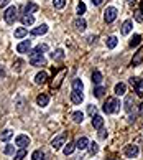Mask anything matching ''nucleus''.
Returning <instances> with one entry per match:
<instances>
[{"label": "nucleus", "mask_w": 143, "mask_h": 160, "mask_svg": "<svg viewBox=\"0 0 143 160\" xmlns=\"http://www.w3.org/2000/svg\"><path fill=\"white\" fill-rule=\"evenodd\" d=\"M120 102H118L117 98H107V101L104 102L102 106V111L105 112V114H115V112L120 111Z\"/></svg>", "instance_id": "obj_1"}, {"label": "nucleus", "mask_w": 143, "mask_h": 160, "mask_svg": "<svg viewBox=\"0 0 143 160\" xmlns=\"http://www.w3.org/2000/svg\"><path fill=\"white\" fill-rule=\"evenodd\" d=\"M30 64L31 66H46V60L41 53H36L35 50H30Z\"/></svg>", "instance_id": "obj_2"}, {"label": "nucleus", "mask_w": 143, "mask_h": 160, "mask_svg": "<svg viewBox=\"0 0 143 160\" xmlns=\"http://www.w3.org/2000/svg\"><path fill=\"white\" fill-rule=\"evenodd\" d=\"M18 13V10H17V7H8L7 10H5V13H3V20L8 23V25H13V23L17 22V15Z\"/></svg>", "instance_id": "obj_3"}, {"label": "nucleus", "mask_w": 143, "mask_h": 160, "mask_svg": "<svg viewBox=\"0 0 143 160\" xmlns=\"http://www.w3.org/2000/svg\"><path fill=\"white\" fill-rule=\"evenodd\" d=\"M117 15H118V12H117L115 7H107L105 12H104V20L107 23H112V22L117 18Z\"/></svg>", "instance_id": "obj_4"}, {"label": "nucleus", "mask_w": 143, "mask_h": 160, "mask_svg": "<svg viewBox=\"0 0 143 160\" xmlns=\"http://www.w3.org/2000/svg\"><path fill=\"white\" fill-rule=\"evenodd\" d=\"M130 84H132L135 88L136 94H140V96H143V79L141 78H136V76H132L130 78Z\"/></svg>", "instance_id": "obj_5"}, {"label": "nucleus", "mask_w": 143, "mask_h": 160, "mask_svg": "<svg viewBox=\"0 0 143 160\" xmlns=\"http://www.w3.org/2000/svg\"><path fill=\"white\" fill-rule=\"evenodd\" d=\"M64 144H66V134H59L58 137H55V139L51 140V147L55 150H59Z\"/></svg>", "instance_id": "obj_6"}, {"label": "nucleus", "mask_w": 143, "mask_h": 160, "mask_svg": "<svg viewBox=\"0 0 143 160\" xmlns=\"http://www.w3.org/2000/svg\"><path fill=\"white\" fill-rule=\"evenodd\" d=\"M138 152H140L138 145H133V144L127 145V147H125V150H123V153H125L128 158H135L136 155H138Z\"/></svg>", "instance_id": "obj_7"}, {"label": "nucleus", "mask_w": 143, "mask_h": 160, "mask_svg": "<svg viewBox=\"0 0 143 160\" xmlns=\"http://www.w3.org/2000/svg\"><path fill=\"white\" fill-rule=\"evenodd\" d=\"M15 145H18L20 149H26V145H30V137L25 134H20V135H17V139H15Z\"/></svg>", "instance_id": "obj_8"}, {"label": "nucleus", "mask_w": 143, "mask_h": 160, "mask_svg": "<svg viewBox=\"0 0 143 160\" xmlns=\"http://www.w3.org/2000/svg\"><path fill=\"white\" fill-rule=\"evenodd\" d=\"M30 48H31V40H25V41L17 45V51L18 53H28Z\"/></svg>", "instance_id": "obj_9"}, {"label": "nucleus", "mask_w": 143, "mask_h": 160, "mask_svg": "<svg viewBox=\"0 0 143 160\" xmlns=\"http://www.w3.org/2000/svg\"><path fill=\"white\" fill-rule=\"evenodd\" d=\"M71 101H73V104H81L82 101H84V94H82V91L73 89V92H71Z\"/></svg>", "instance_id": "obj_10"}, {"label": "nucleus", "mask_w": 143, "mask_h": 160, "mask_svg": "<svg viewBox=\"0 0 143 160\" xmlns=\"http://www.w3.org/2000/svg\"><path fill=\"white\" fill-rule=\"evenodd\" d=\"M46 32H48V25H46V23H41L40 27L33 28V30L30 32V33H31V37H38V35H45Z\"/></svg>", "instance_id": "obj_11"}, {"label": "nucleus", "mask_w": 143, "mask_h": 160, "mask_svg": "<svg viewBox=\"0 0 143 160\" xmlns=\"http://www.w3.org/2000/svg\"><path fill=\"white\" fill-rule=\"evenodd\" d=\"M92 127L94 129H102L104 127V117L102 116H97V114H95V116H92Z\"/></svg>", "instance_id": "obj_12"}, {"label": "nucleus", "mask_w": 143, "mask_h": 160, "mask_svg": "<svg viewBox=\"0 0 143 160\" xmlns=\"http://www.w3.org/2000/svg\"><path fill=\"white\" fill-rule=\"evenodd\" d=\"M73 25H74V28H76L77 32H84V30H86V27H87V22H86L84 18H81V17H79L77 20H74Z\"/></svg>", "instance_id": "obj_13"}, {"label": "nucleus", "mask_w": 143, "mask_h": 160, "mask_svg": "<svg viewBox=\"0 0 143 160\" xmlns=\"http://www.w3.org/2000/svg\"><path fill=\"white\" fill-rule=\"evenodd\" d=\"M36 104L40 108H46V106L50 104V96H48V94H40L36 98Z\"/></svg>", "instance_id": "obj_14"}, {"label": "nucleus", "mask_w": 143, "mask_h": 160, "mask_svg": "<svg viewBox=\"0 0 143 160\" xmlns=\"http://www.w3.org/2000/svg\"><path fill=\"white\" fill-rule=\"evenodd\" d=\"M21 23H23V27H31L33 23H35V17H33L31 13L21 15Z\"/></svg>", "instance_id": "obj_15"}, {"label": "nucleus", "mask_w": 143, "mask_h": 160, "mask_svg": "<svg viewBox=\"0 0 143 160\" xmlns=\"http://www.w3.org/2000/svg\"><path fill=\"white\" fill-rule=\"evenodd\" d=\"M89 147V139L87 137H79L76 140V149H79V150H84Z\"/></svg>", "instance_id": "obj_16"}, {"label": "nucleus", "mask_w": 143, "mask_h": 160, "mask_svg": "<svg viewBox=\"0 0 143 160\" xmlns=\"http://www.w3.org/2000/svg\"><path fill=\"white\" fill-rule=\"evenodd\" d=\"M141 61H143V48H140L135 53V56L132 58V66H138Z\"/></svg>", "instance_id": "obj_17"}, {"label": "nucleus", "mask_w": 143, "mask_h": 160, "mask_svg": "<svg viewBox=\"0 0 143 160\" xmlns=\"http://www.w3.org/2000/svg\"><path fill=\"white\" fill-rule=\"evenodd\" d=\"M132 28H133V22H132V20H125L123 25H122L120 33H122V35H128L130 32H132Z\"/></svg>", "instance_id": "obj_18"}, {"label": "nucleus", "mask_w": 143, "mask_h": 160, "mask_svg": "<svg viewBox=\"0 0 143 160\" xmlns=\"http://www.w3.org/2000/svg\"><path fill=\"white\" fill-rule=\"evenodd\" d=\"M117 43H118V40H117V37H114V35L107 37V40H105V45H107V48H109V50H114L117 46Z\"/></svg>", "instance_id": "obj_19"}, {"label": "nucleus", "mask_w": 143, "mask_h": 160, "mask_svg": "<svg viewBox=\"0 0 143 160\" xmlns=\"http://www.w3.org/2000/svg\"><path fill=\"white\" fill-rule=\"evenodd\" d=\"M23 10H25V13H36V12L40 10V7H38L36 3H33V2H28Z\"/></svg>", "instance_id": "obj_20"}, {"label": "nucleus", "mask_w": 143, "mask_h": 160, "mask_svg": "<svg viewBox=\"0 0 143 160\" xmlns=\"http://www.w3.org/2000/svg\"><path fill=\"white\" fill-rule=\"evenodd\" d=\"M114 91H115L117 96H123V94L127 92V84H125V82H118V84H115Z\"/></svg>", "instance_id": "obj_21"}, {"label": "nucleus", "mask_w": 143, "mask_h": 160, "mask_svg": "<svg viewBox=\"0 0 143 160\" xmlns=\"http://www.w3.org/2000/svg\"><path fill=\"white\" fill-rule=\"evenodd\" d=\"M64 74H66V69H61L58 73V76L55 78V81H53V88H59L61 86V81H63V78H64Z\"/></svg>", "instance_id": "obj_22"}, {"label": "nucleus", "mask_w": 143, "mask_h": 160, "mask_svg": "<svg viewBox=\"0 0 143 160\" xmlns=\"http://www.w3.org/2000/svg\"><path fill=\"white\" fill-rule=\"evenodd\" d=\"M133 102H135V99H133V96H127L125 98V111L128 112V114H132V106H133Z\"/></svg>", "instance_id": "obj_23"}, {"label": "nucleus", "mask_w": 143, "mask_h": 160, "mask_svg": "<svg viewBox=\"0 0 143 160\" xmlns=\"http://www.w3.org/2000/svg\"><path fill=\"white\" fill-rule=\"evenodd\" d=\"M48 78V74H46V71H40V73L35 76V82L36 84H45V81Z\"/></svg>", "instance_id": "obj_24"}, {"label": "nucleus", "mask_w": 143, "mask_h": 160, "mask_svg": "<svg viewBox=\"0 0 143 160\" xmlns=\"http://www.w3.org/2000/svg\"><path fill=\"white\" fill-rule=\"evenodd\" d=\"M92 82H94L95 86H99L100 82H102V73H100V71L95 69L94 73H92Z\"/></svg>", "instance_id": "obj_25"}, {"label": "nucleus", "mask_w": 143, "mask_h": 160, "mask_svg": "<svg viewBox=\"0 0 143 160\" xmlns=\"http://www.w3.org/2000/svg\"><path fill=\"white\" fill-rule=\"evenodd\" d=\"M74 149H76V142H68V145L63 149V152H64V155H71L74 152Z\"/></svg>", "instance_id": "obj_26"}, {"label": "nucleus", "mask_w": 143, "mask_h": 160, "mask_svg": "<svg viewBox=\"0 0 143 160\" xmlns=\"http://www.w3.org/2000/svg\"><path fill=\"white\" fill-rule=\"evenodd\" d=\"M105 91H107V89H105L104 86H95L92 94H94V98H102L104 94H105Z\"/></svg>", "instance_id": "obj_27"}, {"label": "nucleus", "mask_w": 143, "mask_h": 160, "mask_svg": "<svg viewBox=\"0 0 143 160\" xmlns=\"http://www.w3.org/2000/svg\"><path fill=\"white\" fill-rule=\"evenodd\" d=\"M51 58H53V61H59V60H63L64 58V51L61 48H58L55 53H51Z\"/></svg>", "instance_id": "obj_28"}, {"label": "nucleus", "mask_w": 143, "mask_h": 160, "mask_svg": "<svg viewBox=\"0 0 143 160\" xmlns=\"http://www.w3.org/2000/svg\"><path fill=\"white\" fill-rule=\"evenodd\" d=\"M26 28L25 27H20V28H17L15 30V38H25L26 37Z\"/></svg>", "instance_id": "obj_29"}, {"label": "nucleus", "mask_w": 143, "mask_h": 160, "mask_svg": "<svg viewBox=\"0 0 143 160\" xmlns=\"http://www.w3.org/2000/svg\"><path fill=\"white\" fill-rule=\"evenodd\" d=\"M73 89H76V91H82V89H84V84H82V81L79 78L73 79Z\"/></svg>", "instance_id": "obj_30"}, {"label": "nucleus", "mask_w": 143, "mask_h": 160, "mask_svg": "<svg viewBox=\"0 0 143 160\" xmlns=\"http://www.w3.org/2000/svg\"><path fill=\"white\" fill-rule=\"evenodd\" d=\"M73 121H74V122H77V124L82 122V121H84V114H82L81 111H76V112H73Z\"/></svg>", "instance_id": "obj_31"}, {"label": "nucleus", "mask_w": 143, "mask_h": 160, "mask_svg": "<svg viewBox=\"0 0 143 160\" xmlns=\"http://www.w3.org/2000/svg\"><path fill=\"white\" fill-rule=\"evenodd\" d=\"M31 160H45V152L35 150V152L31 153Z\"/></svg>", "instance_id": "obj_32"}, {"label": "nucleus", "mask_w": 143, "mask_h": 160, "mask_svg": "<svg viewBox=\"0 0 143 160\" xmlns=\"http://www.w3.org/2000/svg\"><path fill=\"white\" fill-rule=\"evenodd\" d=\"M97 152H99V145L95 144V142H89V153H91V155H95Z\"/></svg>", "instance_id": "obj_33"}, {"label": "nucleus", "mask_w": 143, "mask_h": 160, "mask_svg": "<svg viewBox=\"0 0 143 160\" xmlns=\"http://www.w3.org/2000/svg\"><path fill=\"white\" fill-rule=\"evenodd\" d=\"M12 135H13V132H12L10 129H5L3 132H2V140H3V142H8V140L12 139Z\"/></svg>", "instance_id": "obj_34"}, {"label": "nucleus", "mask_w": 143, "mask_h": 160, "mask_svg": "<svg viewBox=\"0 0 143 160\" xmlns=\"http://www.w3.org/2000/svg\"><path fill=\"white\" fill-rule=\"evenodd\" d=\"M140 43H141V37L140 35H133V38L130 40V46L133 48V46H138Z\"/></svg>", "instance_id": "obj_35"}, {"label": "nucleus", "mask_w": 143, "mask_h": 160, "mask_svg": "<svg viewBox=\"0 0 143 160\" xmlns=\"http://www.w3.org/2000/svg\"><path fill=\"white\" fill-rule=\"evenodd\" d=\"M25 157H26V149H20L15 153V160H23Z\"/></svg>", "instance_id": "obj_36"}, {"label": "nucleus", "mask_w": 143, "mask_h": 160, "mask_svg": "<svg viewBox=\"0 0 143 160\" xmlns=\"http://www.w3.org/2000/svg\"><path fill=\"white\" fill-rule=\"evenodd\" d=\"M53 5H55V8L61 10V8H64V5H66V0H53Z\"/></svg>", "instance_id": "obj_37"}, {"label": "nucleus", "mask_w": 143, "mask_h": 160, "mask_svg": "<svg viewBox=\"0 0 143 160\" xmlns=\"http://www.w3.org/2000/svg\"><path fill=\"white\" fill-rule=\"evenodd\" d=\"M86 13V3L84 2H79V3H77V15H84Z\"/></svg>", "instance_id": "obj_38"}, {"label": "nucleus", "mask_w": 143, "mask_h": 160, "mask_svg": "<svg viewBox=\"0 0 143 160\" xmlns=\"http://www.w3.org/2000/svg\"><path fill=\"white\" fill-rule=\"evenodd\" d=\"M48 50H50V46H48L46 43H43V45H38L36 48H35V51H36V53H41V55H43L45 51H48Z\"/></svg>", "instance_id": "obj_39"}, {"label": "nucleus", "mask_w": 143, "mask_h": 160, "mask_svg": "<svg viewBox=\"0 0 143 160\" xmlns=\"http://www.w3.org/2000/svg\"><path fill=\"white\" fill-rule=\"evenodd\" d=\"M3 152H5V155H13V153H15V147L8 144L7 147H5V150H3Z\"/></svg>", "instance_id": "obj_40"}, {"label": "nucleus", "mask_w": 143, "mask_h": 160, "mask_svg": "<svg viewBox=\"0 0 143 160\" xmlns=\"http://www.w3.org/2000/svg\"><path fill=\"white\" fill-rule=\"evenodd\" d=\"M21 64H23V61H21V60H17V61L13 63V69L20 71V69H21Z\"/></svg>", "instance_id": "obj_41"}, {"label": "nucleus", "mask_w": 143, "mask_h": 160, "mask_svg": "<svg viewBox=\"0 0 143 160\" xmlns=\"http://www.w3.org/2000/svg\"><path fill=\"white\" fill-rule=\"evenodd\" d=\"M87 111H89V114H91V116H95V112H97V109H95V106H89Z\"/></svg>", "instance_id": "obj_42"}, {"label": "nucleus", "mask_w": 143, "mask_h": 160, "mask_svg": "<svg viewBox=\"0 0 143 160\" xmlns=\"http://www.w3.org/2000/svg\"><path fill=\"white\" fill-rule=\"evenodd\" d=\"M105 132H107L105 129H99V137H100V139H105V137H107Z\"/></svg>", "instance_id": "obj_43"}, {"label": "nucleus", "mask_w": 143, "mask_h": 160, "mask_svg": "<svg viewBox=\"0 0 143 160\" xmlns=\"http://www.w3.org/2000/svg\"><path fill=\"white\" fill-rule=\"evenodd\" d=\"M135 18H136V22H143V12H138L135 15Z\"/></svg>", "instance_id": "obj_44"}, {"label": "nucleus", "mask_w": 143, "mask_h": 160, "mask_svg": "<svg viewBox=\"0 0 143 160\" xmlns=\"http://www.w3.org/2000/svg\"><path fill=\"white\" fill-rule=\"evenodd\" d=\"M10 3V0H0V8H3V7H7V5Z\"/></svg>", "instance_id": "obj_45"}, {"label": "nucleus", "mask_w": 143, "mask_h": 160, "mask_svg": "<svg viewBox=\"0 0 143 160\" xmlns=\"http://www.w3.org/2000/svg\"><path fill=\"white\" fill-rule=\"evenodd\" d=\"M92 3L95 5V7H99V5H102V3H104V0H92Z\"/></svg>", "instance_id": "obj_46"}, {"label": "nucleus", "mask_w": 143, "mask_h": 160, "mask_svg": "<svg viewBox=\"0 0 143 160\" xmlns=\"http://www.w3.org/2000/svg\"><path fill=\"white\" fill-rule=\"evenodd\" d=\"M3 76H5V69H3V66H2V64H0V79H2Z\"/></svg>", "instance_id": "obj_47"}, {"label": "nucleus", "mask_w": 143, "mask_h": 160, "mask_svg": "<svg viewBox=\"0 0 143 160\" xmlns=\"http://www.w3.org/2000/svg\"><path fill=\"white\" fill-rule=\"evenodd\" d=\"M138 114H141V116H143V102L140 104V109H138Z\"/></svg>", "instance_id": "obj_48"}, {"label": "nucleus", "mask_w": 143, "mask_h": 160, "mask_svg": "<svg viewBox=\"0 0 143 160\" xmlns=\"http://www.w3.org/2000/svg\"><path fill=\"white\" fill-rule=\"evenodd\" d=\"M140 8H141L140 12H143V0H141V3H140Z\"/></svg>", "instance_id": "obj_49"}, {"label": "nucleus", "mask_w": 143, "mask_h": 160, "mask_svg": "<svg viewBox=\"0 0 143 160\" xmlns=\"http://www.w3.org/2000/svg\"><path fill=\"white\" fill-rule=\"evenodd\" d=\"M133 2H135V0H128V3H130V5H132Z\"/></svg>", "instance_id": "obj_50"}, {"label": "nucleus", "mask_w": 143, "mask_h": 160, "mask_svg": "<svg viewBox=\"0 0 143 160\" xmlns=\"http://www.w3.org/2000/svg\"><path fill=\"white\" fill-rule=\"evenodd\" d=\"M110 160H117V158H110Z\"/></svg>", "instance_id": "obj_51"}]
</instances>
